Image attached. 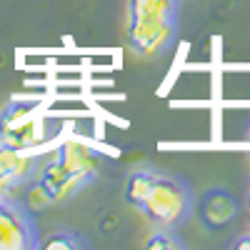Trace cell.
I'll use <instances>...</instances> for the list:
<instances>
[{
    "instance_id": "6da1fadb",
    "label": "cell",
    "mask_w": 250,
    "mask_h": 250,
    "mask_svg": "<svg viewBox=\"0 0 250 250\" xmlns=\"http://www.w3.org/2000/svg\"><path fill=\"white\" fill-rule=\"evenodd\" d=\"M125 203L143 213L155 228H180L193 213V193L185 180L153 170L138 168L125 180Z\"/></svg>"
},
{
    "instance_id": "7a4b0ae2",
    "label": "cell",
    "mask_w": 250,
    "mask_h": 250,
    "mask_svg": "<svg viewBox=\"0 0 250 250\" xmlns=\"http://www.w3.org/2000/svg\"><path fill=\"white\" fill-rule=\"evenodd\" d=\"M103 158L80 140H68L43 165L40 188L50 200H68L100 173Z\"/></svg>"
},
{
    "instance_id": "3957f363",
    "label": "cell",
    "mask_w": 250,
    "mask_h": 250,
    "mask_svg": "<svg viewBox=\"0 0 250 250\" xmlns=\"http://www.w3.org/2000/svg\"><path fill=\"white\" fill-rule=\"evenodd\" d=\"M180 0H128V45L138 55H158L165 50L178 28Z\"/></svg>"
},
{
    "instance_id": "277c9868",
    "label": "cell",
    "mask_w": 250,
    "mask_h": 250,
    "mask_svg": "<svg viewBox=\"0 0 250 250\" xmlns=\"http://www.w3.org/2000/svg\"><path fill=\"white\" fill-rule=\"evenodd\" d=\"M48 138V125L38 105L13 103L0 115V143L13 145L18 150H33Z\"/></svg>"
},
{
    "instance_id": "5b68a950",
    "label": "cell",
    "mask_w": 250,
    "mask_h": 250,
    "mask_svg": "<svg viewBox=\"0 0 250 250\" xmlns=\"http://www.w3.org/2000/svg\"><path fill=\"white\" fill-rule=\"evenodd\" d=\"M38 228L23 203L10 195L0 198V250H35Z\"/></svg>"
},
{
    "instance_id": "8992f818",
    "label": "cell",
    "mask_w": 250,
    "mask_h": 250,
    "mask_svg": "<svg viewBox=\"0 0 250 250\" xmlns=\"http://www.w3.org/2000/svg\"><path fill=\"white\" fill-rule=\"evenodd\" d=\"M35 155L28 150H18L13 145L0 143V198L10 195L18 185H23L35 170Z\"/></svg>"
},
{
    "instance_id": "52a82bcc",
    "label": "cell",
    "mask_w": 250,
    "mask_h": 250,
    "mask_svg": "<svg viewBox=\"0 0 250 250\" xmlns=\"http://www.w3.org/2000/svg\"><path fill=\"white\" fill-rule=\"evenodd\" d=\"M198 215L208 230H220V228L230 225L238 215V203L235 198L225 190V188H210L200 195Z\"/></svg>"
},
{
    "instance_id": "ba28073f",
    "label": "cell",
    "mask_w": 250,
    "mask_h": 250,
    "mask_svg": "<svg viewBox=\"0 0 250 250\" xmlns=\"http://www.w3.org/2000/svg\"><path fill=\"white\" fill-rule=\"evenodd\" d=\"M38 248L45 250H78V248H88V243L83 240L75 230H55L45 240H38Z\"/></svg>"
},
{
    "instance_id": "9c48e42d",
    "label": "cell",
    "mask_w": 250,
    "mask_h": 250,
    "mask_svg": "<svg viewBox=\"0 0 250 250\" xmlns=\"http://www.w3.org/2000/svg\"><path fill=\"white\" fill-rule=\"evenodd\" d=\"M148 250H175L183 248V240L175 235V228H158V230L145 240Z\"/></svg>"
},
{
    "instance_id": "30bf717a",
    "label": "cell",
    "mask_w": 250,
    "mask_h": 250,
    "mask_svg": "<svg viewBox=\"0 0 250 250\" xmlns=\"http://www.w3.org/2000/svg\"><path fill=\"white\" fill-rule=\"evenodd\" d=\"M228 248H238V250H250V233H245V235H238L235 240H230V243H228Z\"/></svg>"
},
{
    "instance_id": "8fae6325",
    "label": "cell",
    "mask_w": 250,
    "mask_h": 250,
    "mask_svg": "<svg viewBox=\"0 0 250 250\" xmlns=\"http://www.w3.org/2000/svg\"><path fill=\"white\" fill-rule=\"evenodd\" d=\"M248 210H250V188H248Z\"/></svg>"
},
{
    "instance_id": "7c38bea8",
    "label": "cell",
    "mask_w": 250,
    "mask_h": 250,
    "mask_svg": "<svg viewBox=\"0 0 250 250\" xmlns=\"http://www.w3.org/2000/svg\"><path fill=\"white\" fill-rule=\"evenodd\" d=\"M248 158H250V143H248Z\"/></svg>"
}]
</instances>
